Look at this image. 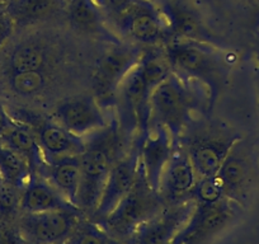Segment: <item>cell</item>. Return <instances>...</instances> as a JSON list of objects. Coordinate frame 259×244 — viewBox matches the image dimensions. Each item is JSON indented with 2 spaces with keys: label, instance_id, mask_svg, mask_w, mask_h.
<instances>
[{
  "label": "cell",
  "instance_id": "1",
  "mask_svg": "<svg viewBox=\"0 0 259 244\" xmlns=\"http://www.w3.org/2000/svg\"><path fill=\"white\" fill-rule=\"evenodd\" d=\"M173 73L164 51H145L117 92L118 125L123 134L141 135L150 125V97Z\"/></svg>",
  "mask_w": 259,
  "mask_h": 244
},
{
  "label": "cell",
  "instance_id": "2",
  "mask_svg": "<svg viewBox=\"0 0 259 244\" xmlns=\"http://www.w3.org/2000/svg\"><path fill=\"white\" fill-rule=\"evenodd\" d=\"M121 133L118 121L112 119L108 126L85 138V148L80 154V185L76 208L87 219L96 211L112 166L118 159Z\"/></svg>",
  "mask_w": 259,
  "mask_h": 244
},
{
  "label": "cell",
  "instance_id": "3",
  "mask_svg": "<svg viewBox=\"0 0 259 244\" xmlns=\"http://www.w3.org/2000/svg\"><path fill=\"white\" fill-rule=\"evenodd\" d=\"M241 138L240 134L223 122L192 118L178 144L186 150L201 178L216 176L230 149Z\"/></svg>",
  "mask_w": 259,
  "mask_h": 244
},
{
  "label": "cell",
  "instance_id": "4",
  "mask_svg": "<svg viewBox=\"0 0 259 244\" xmlns=\"http://www.w3.org/2000/svg\"><path fill=\"white\" fill-rule=\"evenodd\" d=\"M164 206L159 192L150 187L143 168L139 166L138 178L133 188L98 225L126 243L141 225L163 210Z\"/></svg>",
  "mask_w": 259,
  "mask_h": 244
},
{
  "label": "cell",
  "instance_id": "5",
  "mask_svg": "<svg viewBox=\"0 0 259 244\" xmlns=\"http://www.w3.org/2000/svg\"><path fill=\"white\" fill-rule=\"evenodd\" d=\"M196 103V94L187 79L173 71L151 94L150 124L166 129L178 145L184 129L193 118L192 112Z\"/></svg>",
  "mask_w": 259,
  "mask_h": 244
},
{
  "label": "cell",
  "instance_id": "6",
  "mask_svg": "<svg viewBox=\"0 0 259 244\" xmlns=\"http://www.w3.org/2000/svg\"><path fill=\"white\" fill-rule=\"evenodd\" d=\"M164 54L174 73L186 79L202 82L210 91L218 89L224 68L211 45L196 41H169Z\"/></svg>",
  "mask_w": 259,
  "mask_h": 244
},
{
  "label": "cell",
  "instance_id": "7",
  "mask_svg": "<svg viewBox=\"0 0 259 244\" xmlns=\"http://www.w3.org/2000/svg\"><path fill=\"white\" fill-rule=\"evenodd\" d=\"M143 54L136 45L116 42L102 55L92 78V88L94 98L104 109L116 106L119 86L138 65Z\"/></svg>",
  "mask_w": 259,
  "mask_h": 244
},
{
  "label": "cell",
  "instance_id": "8",
  "mask_svg": "<svg viewBox=\"0 0 259 244\" xmlns=\"http://www.w3.org/2000/svg\"><path fill=\"white\" fill-rule=\"evenodd\" d=\"M241 206L229 198L218 202H194L191 216L170 244H206L231 225Z\"/></svg>",
  "mask_w": 259,
  "mask_h": 244
},
{
  "label": "cell",
  "instance_id": "9",
  "mask_svg": "<svg viewBox=\"0 0 259 244\" xmlns=\"http://www.w3.org/2000/svg\"><path fill=\"white\" fill-rule=\"evenodd\" d=\"M216 177L226 198L240 206L245 205L256 177L253 145L244 138L239 139L224 159Z\"/></svg>",
  "mask_w": 259,
  "mask_h": 244
},
{
  "label": "cell",
  "instance_id": "10",
  "mask_svg": "<svg viewBox=\"0 0 259 244\" xmlns=\"http://www.w3.org/2000/svg\"><path fill=\"white\" fill-rule=\"evenodd\" d=\"M83 218L80 210H55L21 214L16 224L26 243L51 244L68 240Z\"/></svg>",
  "mask_w": 259,
  "mask_h": 244
},
{
  "label": "cell",
  "instance_id": "11",
  "mask_svg": "<svg viewBox=\"0 0 259 244\" xmlns=\"http://www.w3.org/2000/svg\"><path fill=\"white\" fill-rule=\"evenodd\" d=\"M51 117L66 130L80 138H87L102 130L112 121L94 96L88 94L61 99L52 109Z\"/></svg>",
  "mask_w": 259,
  "mask_h": 244
},
{
  "label": "cell",
  "instance_id": "12",
  "mask_svg": "<svg viewBox=\"0 0 259 244\" xmlns=\"http://www.w3.org/2000/svg\"><path fill=\"white\" fill-rule=\"evenodd\" d=\"M13 117L17 122L28 126L36 135L45 159L50 160L65 155H80L85 148V138H80L66 130L54 118L42 117L31 111H17Z\"/></svg>",
  "mask_w": 259,
  "mask_h": 244
},
{
  "label": "cell",
  "instance_id": "13",
  "mask_svg": "<svg viewBox=\"0 0 259 244\" xmlns=\"http://www.w3.org/2000/svg\"><path fill=\"white\" fill-rule=\"evenodd\" d=\"M113 24L122 34L136 44L154 46L169 41L165 18L154 2L139 0Z\"/></svg>",
  "mask_w": 259,
  "mask_h": 244
},
{
  "label": "cell",
  "instance_id": "14",
  "mask_svg": "<svg viewBox=\"0 0 259 244\" xmlns=\"http://www.w3.org/2000/svg\"><path fill=\"white\" fill-rule=\"evenodd\" d=\"M139 166H140V151H139V140H136L135 145L131 146V149L121 158L117 159L112 166L101 200L89 220L99 224L111 214L119 201L133 188L138 178Z\"/></svg>",
  "mask_w": 259,
  "mask_h": 244
},
{
  "label": "cell",
  "instance_id": "15",
  "mask_svg": "<svg viewBox=\"0 0 259 244\" xmlns=\"http://www.w3.org/2000/svg\"><path fill=\"white\" fill-rule=\"evenodd\" d=\"M194 209L192 198L164 206L155 216L138 229L126 244H170L191 216Z\"/></svg>",
  "mask_w": 259,
  "mask_h": 244
},
{
  "label": "cell",
  "instance_id": "16",
  "mask_svg": "<svg viewBox=\"0 0 259 244\" xmlns=\"http://www.w3.org/2000/svg\"><path fill=\"white\" fill-rule=\"evenodd\" d=\"M140 166L146 181L153 190L159 192L163 172L173 154L176 144L171 135L163 126L150 124L141 135L138 136Z\"/></svg>",
  "mask_w": 259,
  "mask_h": 244
},
{
  "label": "cell",
  "instance_id": "17",
  "mask_svg": "<svg viewBox=\"0 0 259 244\" xmlns=\"http://www.w3.org/2000/svg\"><path fill=\"white\" fill-rule=\"evenodd\" d=\"M197 179L193 164L186 150L178 144L164 169L159 185V195L164 205H174L189 200Z\"/></svg>",
  "mask_w": 259,
  "mask_h": 244
},
{
  "label": "cell",
  "instance_id": "18",
  "mask_svg": "<svg viewBox=\"0 0 259 244\" xmlns=\"http://www.w3.org/2000/svg\"><path fill=\"white\" fill-rule=\"evenodd\" d=\"M160 11L168 27L169 41L210 42L211 37L200 17L186 4L178 0H169L161 4Z\"/></svg>",
  "mask_w": 259,
  "mask_h": 244
},
{
  "label": "cell",
  "instance_id": "19",
  "mask_svg": "<svg viewBox=\"0 0 259 244\" xmlns=\"http://www.w3.org/2000/svg\"><path fill=\"white\" fill-rule=\"evenodd\" d=\"M55 210H79L64 197L46 178L32 176L21 193V214Z\"/></svg>",
  "mask_w": 259,
  "mask_h": 244
},
{
  "label": "cell",
  "instance_id": "20",
  "mask_svg": "<svg viewBox=\"0 0 259 244\" xmlns=\"http://www.w3.org/2000/svg\"><path fill=\"white\" fill-rule=\"evenodd\" d=\"M64 13L71 28L78 33L118 42L107 27V17L96 0H65Z\"/></svg>",
  "mask_w": 259,
  "mask_h": 244
},
{
  "label": "cell",
  "instance_id": "21",
  "mask_svg": "<svg viewBox=\"0 0 259 244\" xmlns=\"http://www.w3.org/2000/svg\"><path fill=\"white\" fill-rule=\"evenodd\" d=\"M0 143L9 146L24 159L31 171V177H44L46 159L36 135L28 126L16 121L14 125L2 136Z\"/></svg>",
  "mask_w": 259,
  "mask_h": 244
},
{
  "label": "cell",
  "instance_id": "22",
  "mask_svg": "<svg viewBox=\"0 0 259 244\" xmlns=\"http://www.w3.org/2000/svg\"><path fill=\"white\" fill-rule=\"evenodd\" d=\"M44 178L76 206L80 185V155H65L47 160Z\"/></svg>",
  "mask_w": 259,
  "mask_h": 244
},
{
  "label": "cell",
  "instance_id": "23",
  "mask_svg": "<svg viewBox=\"0 0 259 244\" xmlns=\"http://www.w3.org/2000/svg\"><path fill=\"white\" fill-rule=\"evenodd\" d=\"M7 8L16 26H31L65 12V0H12Z\"/></svg>",
  "mask_w": 259,
  "mask_h": 244
},
{
  "label": "cell",
  "instance_id": "24",
  "mask_svg": "<svg viewBox=\"0 0 259 244\" xmlns=\"http://www.w3.org/2000/svg\"><path fill=\"white\" fill-rule=\"evenodd\" d=\"M47 52L44 45L34 41H26L17 45L7 60L8 73L45 70L47 65Z\"/></svg>",
  "mask_w": 259,
  "mask_h": 244
},
{
  "label": "cell",
  "instance_id": "25",
  "mask_svg": "<svg viewBox=\"0 0 259 244\" xmlns=\"http://www.w3.org/2000/svg\"><path fill=\"white\" fill-rule=\"evenodd\" d=\"M0 178L21 191L31 178L28 164L3 143H0Z\"/></svg>",
  "mask_w": 259,
  "mask_h": 244
},
{
  "label": "cell",
  "instance_id": "26",
  "mask_svg": "<svg viewBox=\"0 0 259 244\" xmlns=\"http://www.w3.org/2000/svg\"><path fill=\"white\" fill-rule=\"evenodd\" d=\"M68 244H126L124 241L114 238L107 233L101 225L89 219L83 218L75 226L71 235L69 236Z\"/></svg>",
  "mask_w": 259,
  "mask_h": 244
},
{
  "label": "cell",
  "instance_id": "27",
  "mask_svg": "<svg viewBox=\"0 0 259 244\" xmlns=\"http://www.w3.org/2000/svg\"><path fill=\"white\" fill-rule=\"evenodd\" d=\"M7 84L16 96L28 98V97L37 96L44 91L47 84V79L45 70L8 73Z\"/></svg>",
  "mask_w": 259,
  "mask_h": 244
},
{
  "label": "cell",
  "instance_id": "28",
  "mask_svg": "<svg viewBox=\"0 0 259 244\" xmlns=\"http://www.w3.org/2000/svg\"><path fill=\"white\" fill-rule=\"evenodd\" d=\"M21 193L14 186L0 181V221L16 223L21 215Z\"/></svg>",
  "mask_w": 259,
  "mask_h": 244
},
{
  "label": "cell",
  "instance_id": "29",
  "mask_svg": "<svg viewBox=\"0 0 259 244\" xmlns=\"http://www.w3.org/2000/svg\"><path fill=\"white\" fill-rule=\"evenodd\" d=\"M191 198L194 202L212 204L225 198V195H224L218 177H201L197 179L192 190Z\"/></svg>",
  "mask_w": 259,
  "mask_h": 244
},
{
  "label": "cell",
  "instance_id": "30",
  "mask_svg": "<svg viewBox=\"0 0 259 244\" xmlns=\"http://www.w3.org/2000/svg\"><path fill=\"white\" fill-rule=\"evenodd\" d=\"M107 19L114 22L126 14L139 0H96Z\"/></svg>",
  "mask_w": 259,
  "mask_h": 244
},
{
  "label": "cell",
  "instance_id": "31",
  "mask_svg": "<svg viewBox=\"0 0 259 244\" xmlns=\"http://www.w3.org/2000/svg\"><path fill=\"white\" fill-rule=\"evenodd\" d=\"M0 244H27L16 223L0 221Z\"/></svg>",
  "mask_w": 259,
  "mask_h": 244
},
{
  "label": "cell",
  "instance_id": "32",
  "mask_svg": "<svg viewBox=\"0 0 259 244\" xmlns=\"http://www.w3.org/2000/svg\"><path fill=\"white\" fill-rule=\"evenodd\" d=\"M14 21L9 14L7 4L0 3V47L11 37L14 29Z\"/></svg>",
  "mask_w": 259,
  "mask_h": 244
},
{
  "label": "cell",
  "instance_id": "33",
  "mask_svg": "<svg viewBox=\"0 0 259 244\" xmlns=\"http://www.w3.org/2000/svg\"><path fill=\"white\" fill-rule=\"evenodd\" d=\"M14 122L16 119L12 117L8 109L4 107L3 103H0V139L14 125Z\"/></svg>",
  "mask_w": 259,
  "mask_h": 244
},
{
  "label": "cell",
  "instance_id": "34",
  "mask_svg": "<svg viewBox=\"0 0 259 244\" xmlns=\"http://www.w3.org/2000/svg\"><path fill=\"white\" fill-rule=\"evenodd\" d=\"M256 86H258V93H259V68L256 69Z\"/></svg>",
  "mask_w": 259,
  "mask_h": 244
},
{
  "label": "cell",
  "instance_id": "35",
  "mask_svg": "<svg viewBox=\"0 0 259 244\" xmlns=\"http://www.w3.org/2000/svg\"><path fill=\"white\" fill-rule=\"evenodd\" d=\"M12 0H0V3H4V4H8V3H11Z\"/></svg>",
  "mask_w": 259,
  "mask_h": 244
},
{
  "label": "cell",
  "instance_id": "36",
  "mask_svg": "<svg viewBox=\"0 0 259 244\" xmlns=\"http://www.w3.org/2000/svg\"><path fill=\"white\" fill-rule=\"evenodd\" d=\"M27 244H32V243H27ZM51 244H68L66 241H60V243H51Z\"/></svg>",
  "mask_w": 259,
  "mask_h": 244
},
{
  "label": "cell",
  "instance_id": "37",
  "mask_svg": "<svg viewBox=\"0 0 259 244\" xmlns=\"http://www.w3.org/2000/svg\"><path fill=\"white\" fill-rule=\"evenodd\" d=\"M149 2H155V0H149Z\"/></svg>",
  "mask_w": 259,
  "mask_h": 244
},
{
  "label": "cell",
  "instance_id": "38",
  "mask_svg": "<svg viewBox=\"0 0 259 244\" xmlns=\"http://www.w3.org/2000/svg\"><path fill=\"white\" fill-rule=\"evenodd\" d=\"M0 181H2V178H0Z\"/></svg>",
  "mask_w": 259,
  "mask_h": 244
}]
</instances>
